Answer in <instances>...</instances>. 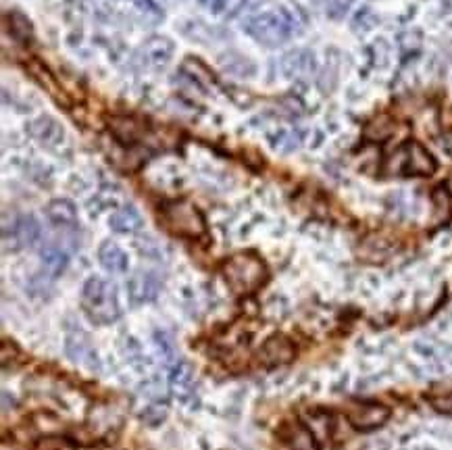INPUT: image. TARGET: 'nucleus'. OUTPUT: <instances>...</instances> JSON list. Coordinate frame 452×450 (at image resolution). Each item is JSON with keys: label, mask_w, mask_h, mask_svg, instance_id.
<instances>
[{"label": "nucleus", "mask_w": 452, "mask_h": 450, "mask_svg": "<svg viewBox=\"0 0 452 450\" xmlns=\"http://www.w3.org/2000/svg\"><path fill=\"white\" fill-rule=\"evenodd\" d=\"M223 277L236 294L248 296L255 294L267 282L269 271L259 255L246 251V253L232 255L223 263Z\"/></svg>", "instance_id": "1"}, {"label": "nucleus", "mask_w": 452, "mask_h": 450, "mask_svg": "<svg viewBox=\"0 0 452 450\" xmlns=\"http://www.w3.org/2000/svg\"><path fill=\"white\" fill-rule=\"evenodd\" d=\"M81 306L86 315L98 325L117 321L121 311H119V298H117L115 284H110L98 275L90 277L81 290Z\"/></svg>", "instance_id": "2"}, {"label": "nucleus", "mask_w": 452, "mask_h": 450, "mask_svg": "<svg viewBox=\"0 0 452 450\" xmlns=\"http://www.w3.org/2000/svg\"><path fill=\"white\" fill-rule=\"evenodd\" d=\"M165 228L181 238H202L206 234V221L190 200H171L161 208Z\"/></svg>", "instance_id": "3"}, {"label": "nucleus", "mask_w": 452, "mask_h": 450, "mask_svg": "<svg viewBox=\"0 0 452 450\" xmlns=\"http://www.w3.org/2000/svg\"><path fill=\"white\" fill-rule=\"evenodd\" d=\"M390 175H411V177H427L435 171V159L431 157V153L411 140L406 144H402L390 159L386 165Z\"/></svg>", "instance_id": "4"}, {"label": "nucleus", "mask_w": 452, "mask_h": 450, "mask_svg": "<svg viewBox=\"0 0 452 450\" xmlns=\"http://www.w3.org/2000/svg\"><path fill=\"white\" fill-rule=\"evenodd\" d=\"M246 32L265 46H279L292 34V23L286 15L261 13L246 21Z\"/></svg>", "instance_id": "5"}, {"label": "nucleus", "mask_w": 452, "mask_h": 450, "mask_svg": "<svg viewBox=\"0 0 452 450\" xmlns=\"http://www.w3.org/2000/svg\"><path fill=\"white\" fill-rule=\"evenodd\" d=\"M40 238V225L32 215H21L11 221H3V251L15 253L26 246H32Z\"/></svg>", "instance_id": "6"}, {"label": "nucleus", "mask_w": 452, "mask_h": 450, "mask_svg": "<svg viewBox=\"0 0 452 450\" xmlns=\"http://www.w3.org/2000/svg\"><path fill=\"white\" fill-rule=\"evenodd\" d=\"M296 357V346L294 342L290 340L288 335H282V333H275L271 338L263 342V346L259 349V363L267 369H273V367H282V365H288L292 363Z\"/></svg>", "instance_id": "7"}, {"label": "nucleus", "mask_w": 452, "mask_h": 450, "mask_svg": "<svg viewBox=\"0 0 452 450\" xmlns=\"http://www.w3.org/2000/svg\"><path fill=\"white\" fill-rule=\"evenodd\" d=\"M346 415H348V421L357 429L371 431V429L382 427L390 419V409L386 404H382V402L367 400V402H353L348 407Z\"/></svg>", "instance_id": "8"}, {"label": "nucleus", "mask_w": 452, "mask_h": 450, "mask_svg": "<svg viewBox=\"0 0 452 450\" xmlns=\"http://www.w3.org/2000/svg\"><path fill=\"white\" fill-rule=\"evenodd\" d=\"M275 450H319V446L308 427L298 421H290L279 429Z\"/></svg>", "instance_id": "9"}, {"label": "nucleus", "mask_w": 452, "mask_h": 450, "mask_svg": "<svg viewBox=\"0 0 452 450\" xmlns=\"http://www.w3.org/2000/svg\"><path fill=\"white\" fill-rule=\"evenodd\" d=\"M161 292V280L153 271H138L128 282V294L134 304L150 302Z\"/></svg>", "instance_id": "10"}, {"label": "nucleus", "mask_w": 452, "mask_h": 450, "mask_svg": "<svg viewBox=\"0 0 452 450\" xmlns=\"http://www.w3.org/2000/svg\"><path fill=\"white\" fill-rule=\"evenodd\" d=\"M169 388L179 400H188L194 394V369L184 361L175 363L169 373Z\"/></svg>", "instance_id": "11"}, {"label": "nucleus", "mask_w": 452, "mask_h": 450, "mask_svg": "<svg viewBox=\"0 0 452 450\" xmlns=\"http://www.w3.org/2000/svg\"><path fill=\"white\" fill-rule=\"evenodd\" d=\"M315 57L308 50H294L282 59V71L286 77H302L315 71Z\"/></svg>", "instance_id": "12"}, {"label": "nucleus", "mask_w": 452, "mask_h": 450, "mask_svg": "<svg viewBox=\"0 0 452 450\" xmlns=\"http://www.w3.org/2000/svg\"><path fill=\"white\" fill-rule=\"evenodd\" d=\"M30 134L46 146H55L63 140V126L52 117H38L30 124Z\"/></svg>", "instance_id": "13"}, {"label": "nucleus", "mask_w": 452, "mask_h": 450, "mask_svg": "<svg viewBox=\"0 0 452 450\" xmlns=\"http://www.w3.org/2000/svg\"><path fill=\"white\" fill-rule=\"evenodd\" d=\"M108 225L117 234H134L142 228V217L134 206H124L110 215Z\"/></svg>", "instance_id": "14"}, {"label": "nucleus", "mask_w": 452, "mask_h": 450, "mask_svg": "<svg viewBox=\"0 0 452 450\" xmlns=\"http://www.w3.org/2000/svg\"><path fill=\"white\" fill-rule=\"evenodd\" d=\"M98 259H100V265L110 273H124L128 271V265H130L128 255L115 242H104L98 251Z\"/></svg>", "instance_id": "15"}, {"label": "nucleus", "mask_w": 452, "mask_h": 450, "mask_svg": "<svg viewBox=\"0 0 452 450\" xmlns=\"http://www.w3.org/2000/svg\"><path fill=\"white\" fill-rule=\"evenodd\" d=\"M46 215L55 225H59V228H75L77 225V211L71 200H65V198L52 200L46 206Z\"/></svg>", "instance_id": "16"}, {"label": "nucleus", "mask_w": 452, "mask_h": 450, "mask_svg": "<svg viewBox=\"0 0 452 450\" xmlns=\"http://www.w3.org/2000/svg\"><path fill=\"white\" fill-rule=\"evenodd\" d=\"M173 55V44L167 38H150L142 46V57L153 67H163Z\"/></svg>", "instance_id": "17"}, {"label": "nucleus", "mask_w": 452, "mask_h": 450, "mask_svg": "<svg viewBox=\"0 0 452 450\" xmlns=\"http://www.w3.org/2000/svg\"><path fill=\"white\" fill-rule=\"evenodd\" d=\"M28 71L38 79V84L57 100V102H61V104H67L69 100H67V96H65V92L59 88V81L50 75V71L40 63V61H32V65L28 67Z\"/></svg>", "instance_id": "18"}, {"label": "nucleus", "mask_w": 452, "mask_h": 450, "mask_svg": "<svg viewBox=\"0 0 452 450\" xmlns=\"http://www.w3.org/2000/svg\"><path fill=\"white\" fill-rule=\"evenodd\" d=\"M40 261H42V265L46 267V271L50 275H61L65 271L67 263H69V257H67V253L63 248H59L55 244H48V246H44L40 251Z\"/></svg>", "instance_id": "19"}, {"label": "nucleus", "mask_w": 452, "mask_h": 450, "mask_svg": "<svg viewBox=\"0 0 452 450\" xmlns=\"http://www.w3.org/2000/svg\"><path fill=\"white\" fill-rule=\"evenodd\" d=\"M394 132V124L388 115H377L373 117L367 128H365V138L371 142H384L386 138H390Z\"/></svg>", "instance_id": "20"}, {"label": "nucleus", "mask_w": 452, "mask_h": 450, "mask_svg": "<svg viewBox=\"0 0 452 450\" xmlns=\"http://www.w3.org/2000/svg\"><path fill=\"white\" fill-rule=\"evenodd\" d=\"M192 79H196L198 84H202V86H210L213 84V73L200 63V61H196V59H186V63H184V67H181Z\"/></svg>", "instance_id": "21"}, {"label": "nucleus", "mask_w": 452, "mask_h": 450, "mask_svg": "<svg viewBox=\"0 0 452 450\" xmlns=\"http://www.w3.org/2000/svg\"><path fill=\"white\" fill-rule=\"evenodd\" d=\"M7 21H11V34L17 40H21V42L32 40V23L28 21V17H23L21 13H11L7 17Z\"/></svg>", "instance_id": "22"}, {"label": "nucleus", "mask_w": 452, "mask_h": 450, "mask_svg": "<svg viewBox=\"0 0 452 450\" xmlns=\"http://www.w3.org/2000/svg\"><path fill=\"white\" fill-rule=\"evenodd\" d=\"M433 213H435V221L442 223L448 219L450 215V194L444 186L433 190Z\"/></svg>", "instance_id": "23"}, {"label": "nucleus", "mask_w": 452, "mask_h": 450, "mask_svg": "<svg viewBox=\"0 0 452 450\" xmlns=\"http://www.w3.org/2000/svg\"><path fill=\"white\" fill-rule=\"evenodd\" d=\"M298 144H300V138L294 136V134H288V132L279 134V138L275 140V148H279V150H284V153H292V150H296Z\"/></svg>", "instance_id": "24"}, {"label": "nucleus", "mask_w": 452, "mask_h": 450, "mask_svg": "<svg viewBox=\"0 0 452 450\" xmlns=\"http://www.w3.org/2000/svg\"><path fill=\"white\" fill-rule=\"evenodd\" d=\"M165 415H167L165 407H161V404H153V407H148V409L142 413V419H144L148 425H159V423L165 419Z\"/></svg>", "instance_id": "25"}, {"label": "nucleus", "mask_w": 452, "mask_h": 450, "mask_svg": "<svg viewBox=\"0 0 452 450\" xmlns=\"http://www.w3.org/2000/svg\"><path fill=\"white\" fill-rule=\"evenodd\" d=\"M431 407L444 415H452V392L450 394H444V396H435L431 398Z\"/></svg>", "instance_id": "26"}, {"label": "nucleus", "mask_w": 452, "mask_h": 450, "mask_svg": "<svg viewBox=\"0 0 452 450\" xmlns=\"http://www.w3.org/2000/svg\"><path fill=\"white\" fill-rule=\"evenodd\" d=\"M351 3H353V0H331V3H329V15L331 17H342L348 11Z\"/></svg>", "instance_id": "27"}, {"label": "nucleus", "mask_w": 452, "mask_h": 450, "mask_svg": "<svg viewBox=\"0 0 452 450\" xmlns=\"http://www.w3.org/2000/svg\"><path fill=\"white\" fill-rule=\"evenodd\" d=\"M375 15L371 11H363L357 19H355V28H361V30H371L375 26Z\"/></svg>", "instance_id": "28"}, {"label": "nucleus", "mask_w": 452, "mask_h": 450, "mask_svg": "<svg viewBox=\"0 0 452 450\" xmlns=\"http://www.w3.org/2000/svg\"><path fill=\"white\" fill-rule=\"evenodd\" d=\"M136 5H138L140 11H144V13L150 15L153 19H159V17H161V11H159V7L153 3V0H136Z\"/></svg>", "instance_id": "29"}, {"label": "nucleus", "mask_w": 452, "mask_h": 450, "mask_svg": "<svg viewBox=\"0 0 452 450\" xmlns=\"http://www.w3.org/2000/svg\"><path fill=\"white\" fill-rule=\"evenodd\" d=\"M223 5H225V0H210V7H213L215 13H219L223 9Z\"/></svg>", "instance_id": "30"}]
</instances>
